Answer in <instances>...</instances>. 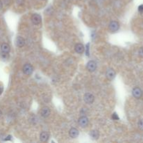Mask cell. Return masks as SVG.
Listing matches in <instances>:
<instances>
[{"mask_svg": "<svg viewBox=\"0 0 143 143\" xmlns=\"http://www.w3.org/2000/svg\"><path fill=\"white\" fill-rule=\"evenodd\" d=\"M33 67L30 64H26L24 65V67L23 68V73H25V75H31L32 73H33Z\"/></svg>", "mask_w": 143, "mask_h": 143, "instance_id": "obj_1", "label": "cell"}, {"mask_svg": "<svg viewBox=\"0 0 143 143\" xmlns=\"http://www.w3.org/2000/svg\"><path fill=\"white\" fill-rule=\"evenodd\" d=\"M109 29L112 32L118 31V29H119V25L118 22H117V21L110 22V25H109Z\"/></svg>", "mask_w": 143, "mask_h": 143, "instance_id": "obj_2", "label": "cell"}, {"mask_svg": "<svg viewBox=\"0 0 143 143\" xmlns=\"http://www.w3.org/2000/svg\"><path fill=\"white\" fill-rule=\"evenodd\" d=\"M88 123H89V120H88V118H87V117L82 116L79 118L78 124L81 127L85 128V127H86L88 125Z\"/></svg>", "mask_w": 143, "mask_h": 143, "instance_id": "obj_3", "label": "cell"}, {"mask_svg": "<svg viewBox=\"0 0 143 143\" xmlns=\"http://www.w3.org/2000/svg\"><path fill=\"white\" fill-rule=\"evenodd\" d=\"M84 101L86 103L91 104L94 101V96L90 93L85 94V96H84Z\"/></svg>", "mask_w": 143, "mask_h": 143, "instance_id": "obj_4", "label": "cell"}, {"mask_svg": "<svg viewBox=\"0 0 143 143\" xmlns=\"http://www.w3.org/2000/svg\"><path fill=\"white\" fill-rule=\"evenodd\" d=\"M106 78L109 80H112L114 78V77L116 75V73L114 71V69H109L106 71Z\"/></svg>", "mask_w": 143, "mask_h": 143, "instance_id": "obj_5", "label": "cell"}, {"mask_svg": "<svg viewBox=\"0 0 143 143\" xmlns=\"http://www.w3.org/2000/svg\"><path fill=\"white\" fill-rule=\"evenodd\" d=\"M133 96L136 98H140L142 96V91L139 87H135L132 91Z\"/></svg>", "mask_w": 143, "mask_h": 143, "instance_id": "obj_6", "label": "cell"}, {"mask_svg": "<svg viewBox=\"0 0 143 143\" xmlns=\"http://www.w3.org/2000/svg\"><path fill=\"white\" fill-rule=\"evenodd\" d=\"M87 69L89 72H94L96 69V63L94 61H89L87 63Z\"/></svg>", "mask_w": 143, "mask_h": 143, "instance_id": "obj_7", "label": "cell"}, {"mask_svg": "<svg viewBox=\"0 0 143 143\" xmlns=\"http://www.w3.org/2000/svg\"><path fill=\"white\" fill-rule=\"evenodd\" d=\"M31 21L34 25H39L41 22V16L39 14H34L31 17Z\"/></svg>", "mask_w": 143, "mask_h": 143, "instance_id": "obj_8", "label": "cell"}, {"mask_svg": "<svg viewBox=\"0 0 143 143\" xmlns=\"http://www.w3.org/2000/svg\"><path fill=\"white\" fill-rule=\"evenodd\" d=\"M41 114L44 118L48 117L50 114V109L48 107H43L41 110Z\"/></svg>", "mask_w": 143, "mask_h": 143, "instance_id": "obj_9", "label": "cell"}, {"mask_svg": "<svg viewBox=\"0 0 143 143\" xmlns=\"http://www.w3.org/2000/svg\"><path fill=\"white\" fill-rule=\"evenodd\" d=\"M15 43H16V45L19 48H22L23 46H25V41L24 38L21 36H18L16 38V41H15Z\"/></svg>", "mask_w": 143, "mask_h": 143, "instance_id": "obj_10", "label": "cell"}, {"mask_svg": "<svg viewBox=\"0 0 143 143\" xmlns=\"http://www.w3.org/2000/svg\"><path fill=\"white\" fill-rule=\"evenodd\" d=\"M75 50L79 54H82L85 51V47H84L82 44L78 43L75 46Z\"/></svg>", "mask_w": 143, "mask_h": 143, "instance_id": "obj_11", "label": "cell"}, {"mask_svg": "<svg viewBox=\"0 0 143 143\" xmlns=\"http://www.w3.org/2000/svg\"><path fill=\"white\" fill-rule=\"evenodd\" d=\"M69 135L70 137H71L72 138H75L79 135V131L78 129H75V128H72L71 129V130L69 131Z\"/></svg>", "mask_w": 143, "mask_h": 143, "instance_id": "obj_12", "label": "cell"}, {"mask_svg": "<svg viewBox=\"0 0 143 143\" xmlns=\"http://www.w3.org/2000/svg\"><path fill=\"white\" fill-rule=\"evenodd\" d=\"M10 46L7 43H4L2 44V46H1V50H2V52H5V53H8V52H10Z\"/></svg>", "mask_w": 143, "mask_h": 143, "instance_id": "obj_13", "label": "cell"}, {"mask_svg": "<svg viewBox=\"0 0 143 143\" xmlns=\"http://www.w3.org/2000/svg\"><path fill=\"white\" fill-rule=\"evenodd\" d=\"M49 139V134L48 133L44 131V132H42L40 135V140L42 142H46L48 141V140Z\"/></svg>", "mask_w": 143, "mask_h": 143, "instance_id": "obj_14", "label": "cell"}, {"mask_svg": "<svg viewBox=\"0 0 143 143\" xmlns=\"http://www.w3.org/2000/svg\"><path fill=\"white\" fill-rule=\"evenodd\" d=\"M90 136L94 140L98 139L99 137V132L97 130H93L90 132Z\"/></svg>", "mask_w": 143, "mask_h": 143, "instance_id": "obj_15", "label": "cell"}, {"mask_svg": "<svg viewBox=\"0 0 143 143\" xmlns=\"http://www.w3.org/2000/svg\"><path fill=\"white\" fill-rule=\"evenodd\" d=\"M138 125L139 129H141V130H142L143 131V119H140V120L139 121L138 124Z\"/></svg>", "mask_w": 143, "mask_h": 143, "instance_id": "obj_16", "label": "cell"}, {"mask_svg": "<svg viewBox=\"0 0 143 143\" xmlns=\"http://www.w3.org/2000/svg\"><path fill=\"white\" fill-rule=\"evenodd\" d=\"M112 119L113 120H119V116L117 115V113H114V114L112 115Z\"/></svg>", "mask_w": 143, "mask_h": 143, "instance_id": "obj_17", "label": "cell"}, {"mask_svg": "<svg viewBox=\"0 0 143 143\" xmlns=\"http://www.w3.org/2000/svg\"><path fill=\"white\" fill-rule=\"evenodd\" d=\"M138 54L141 57H143V48H140L139 51H138Z\"/></svg>", "mask_w": 143, "mask_h": 143, "instance_id": "obj_18", "label": "cell"}, {"mask_svg": "<svg viewBox=\"0 0 143 143\" xmlns=\"http://www.w3.org/2000/svg\"><path fill=\"white\" fill-rule=\"evenodd\" d=\"M3 91H4V87H3V85L2 84H0V95L3 93Z\"/></svg>", "mask_w": 143, "mask_h": 143, "instance_id": "obj_19", "label": "cell"}, {"mask_svg": "<svg viewBox=\"0 0 143 143\" xmlns=\"http://www.w3.org/2000/svg\"><path fill=\"white\" fill-rule=\"evenodd\" d=\"M138 10H139V12L142 13L143 12V5H140L138 7Z\"/></svg>", "mask_w": 143, "mask_h": 143, "instance_id": "obj_20", "label": "cell"}, {"mask_svg": "<svg viewBox=\"0 0 143 143\" xmlns=\"http://www.w3.org/2000/svg\"><path fill=\"white\" fill-rule=\"evenodd\" d=\"M2 7H3V4H2V1H1V0H0V10H1V9H2Z\"/></svg>", "mask_w": 143, "mask_h": 143, "instance_id": "obj_21", "label": "cell"}, {"mask_svg": "<svg viewBox=\"0 0 143 143\" xmlns=\"http://www.w3.org/2000/svg\"><path fill=\"white\" fill-rule=\"evenodd\" d=\"M10 139H11V136H10V135H8V137H7V138L5 139V140H10Z\"/></svg>", "mask_w": 143, "mask_h": 143, "instance_id": "obj_22", "label": "cell"}, {"mask_svg": "<svg viewBox=\"0 0 143 143\" xmlns=\"http://www.w3.org/2000/svg\"><path fill=\"white\" fill-rule=\"evenodd\" d=\"M1 115H2V112H1V110H0V117H1Z\"/></svg>", "mask_w": 143, "mask_h": 143, "instance_id": "obj_23", "label": "cell"}]
</instances>
